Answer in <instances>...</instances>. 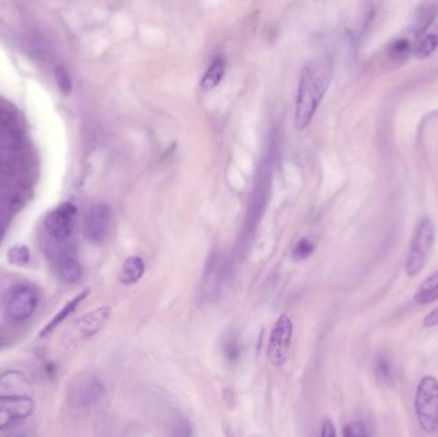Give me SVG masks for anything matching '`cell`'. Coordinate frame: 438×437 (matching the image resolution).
<instances>
[{"label":"cell","mask_w":438,"mask_h":437,"mask_svg":"<svg viewBox=\"0 0 438 437\" xmlns=\"http://www.w3.org/2000/svg\"><path fill=\"white\" fill-rule=\"evenodd\" d=\"M435 240H436V228L432 219H421L416 225V231L410 242L408 258L405 263V272L408 276L414 277L425 267Z\"/></svg>","instance_id":"2"},{"label":"cell","mask_w":438,"mask_h":437,"mask_svg":"<svg viewBox=\"0 0 438 437\" xmlns=\"http://www.w3.org/2000/svg\"><path fill=\"white\" fill-rule=\"evenodd\" d=\"M144 273V261L140 256H129L122 267L121 282L125 285H134L143 279Z\"/></svg>","instance_id":"13"},{"label":"cell","mask_w":438,"mask_h":437,"mask_svg":"<svg viewBox=\"0 0 438 437\" xmlns=\"http://www.w3.org/2000/svg\"><path fill=\"white\" fill-rule=\"evenodd\" d=\"M34 389L30 380L20 370H10L0 376V403L31 398Z\"/></svg>","instance_id":"8"},{"label":"cell","mask_w":438,"mask_h":437,"mask_svg":"<svg viewBox=\"0 0 438 437\" xmlns=\"http://www.w3.org/2000/svg\"><path fill=\"white\" fill-rule=\"evenodd\" d=\"M225 75H226V61L222 57H217L212 62L211 67L206 69V72L200 81L202 90L204 92L214 90L219 83H222Z\"/></svg>","instance_id":"11"},{"label":"cell","mask_w":438,"mask_h":437,"mask_svg":"<svg viewBox=\"0 0 438 437\" xmlns=\"http://www.w3.org/2000/svg\"><path fill=\"white\" fill-rule=\"evenodd\" d=\"M322 435L327 437L336 436V431H334V426H333L332 421H330V419L325 421V424H323Z\"/></svg>","instance_id":"23"},{"label":"cell","mask_w":438,"mask_h":437,"mask_svg":"<svg viewBox=\"0 0 438 437\" xmlns=\"http://www.w3.org/2000/svg\"><path fill=\"white\" fill-rule=\"evenodd\" d=\"M112 221L111 208L104 203L92 205L85 218V236L91 242H103L108 235Z\"/></svg>","instance_id":"6"},{"label":"cell","mask_w":438,"mask_h":437,"mask_svg":"<svg viewBox=\"0 0 438 437\" xmlns=\"http://www.w3.org/2000/svg\"><path fill=\"white\" fill-rule=\"evenodd\" d=\"M416 413L418 422L427 433L438 429V381L425 376L416 389Z\"/></svg>","instance_id":"3"},{"label":"cell","mask_w":438,"mask_h":437,"mask_svg":"<svg viewBox=\"0 0 438 437\" xmlns=\"http://www.w3.org/2000/svg\"><path fill=\"white\" fill-rule=\"evenodd\" d=\"M38 293L34 287H18L8 302L7 314L15 322L29 319L38 305Z\"/></svg>","instance_id":"7"},{"label":"cell","mask_w":438,"mask_h":437,"mask_svg":"<svg viewBox=\"0 0 438 437\" xmlns=\"http://www.w3.org/2000/svg\"><path fill=\"white\" fill-rule=\"evenodd\" d=\"M292 332L294 324L291 318L288 314H282L273 326L268 345V356L274 366H282L288 361Z\"/></svg>","instance_id":"4"},{"label":"cell","mask_w":438,"mask_h":437,"mask_svg":"<svg viewBox=\"0 0 438 437\" xmlns=\"http://www.w3.org/2000/svg\"><path fill=\"white\" fill-rule=\"evenodd\" d=\"M409 53H410V44L407 40L395 41L390 48V57L393 61H402L408 57Z\"/></svg>","instance_id":"20"},{"label":"cell","mask_w":438,"mask_h":437,"mask_svg":"<svg viewBox=\"0 0 438 437\" xmlns=\"http://www.w3.org/2000/svg\"><path fill=\"white\" fill-rule=\"evenodd\" d=\"M30 259V250L23 245H15L8 251V261L15 265H26Z\"/></svg>","instance_id":"17"},{"label":"cell","mask_w":438,"mask_h":437,"mask_svg":"<svg viewBox=\"0 0 438 437\" xmlns=\"http://www.w3.org/2000/svg\"><path fill=\"white\" fill-rule=\"evenodd\" d=\"M77 207L71 202L58 205L54 211L46 216V231L53 236L57 242H66L72 235L75 227Z\"/></svg>","instance_id":"5"},{"label":"cell","mask_w":438,"mask_h":437,"mask_svg":"<svg viewBox=\"0 0 438 437\" xmlns=\"http://www.w3.org/2000/svg\"><path fill=\"white\" fill-rule=\"evenodd\" d=\"M89 293H90V290L86 289V290H83V293L76 295L75 298H73L72 300H69V302L62 308V310H59V312L55 314L53 319H52L49 324H46L45 327H44V330L40 332V336L44 338L46 335H49L50 332H53L55 327H58L66 318H69V314H72V313L75 312L76 308L87 298Z\"/></svg>","instance_id":"12"},{"label":"cell","mask_w":438,"mask_h":437,"mask_svg":"<svg viewBox=\"0 0 438 437\" xmlns=\"http://www.w3.org/2000/svg\"><path fill=\"white\" fill-rule=\"evenodd\" d=\"M414 300L419 305H427L438 300V271L435 272L416 290Z\"/></svg>","instance_id":"14"},{"label":"cell","mask_w":438,"mask_h":437,"mask_svg":"<svg viewBox=\"0 0 438 437\" xmlns=\"http://www.w3.org/2000/svg\"><path fill=\"white\" fill-rule=\"evenodd\" d=\"M313 251H314V244L310 242L309 239L302 237L295 245L291 256H292L295 262H302V261L308 259L313 254Z\"/></svg>","instance_id":"16"},{"label":"cell","mask_w":438,"mask_h":437,"mask_svg":"<svg viewBox=\"0 0 438 437\" xmlns=\"http://www.w3.org/2000/svg\"><path fill=\"white\" fill-rule=\"evenodd\" d=\"M438 46V38L436 35H428L419 43V46L416 48V55L418 58L423 60L430 57Z\"/></svg>","instance_id":"18"},{"label":"cell","mask_w":438,"mask_h":437,"mask_svg":"<svg viewBox=\"0 0 438 437\" xmlns=\"http://www.w3.org/2000/svg\"><path fill=\"white\" fill-rule=\"evenodd\" d=\"M59 275L64 282L75 284L83 276V267L73 256H64L59 263Z\"/></svg>","instance_id":"15"},{"label":"cell","mask_w":438,"mask_h":437,"mask_svg":"<svg viewBox=\"0 0 438 437\" xmlns=\"http://www.w3.org/2000/svg\"><path fill=\"white\" fill-rule=\"evenodd\" d=\"M111 314H112V310L108 305L89 312L87 314L81 317V319L78 321V330L85 336L95 335L108 322Z\"/></svg>","instance_id":"10"},{"label":"cell","mask_w":438,"mask_h":437,"mask_svg":"<svg viewBox=\"0 0 438 437\" xmlns=\"http://www.w3.org/2000/svg\"><path fill=\"white\" fill-rule=\"evenodd\" d=\"M438 324V307L432 310L431 313H428L427 317L424 318V327H435Z\"/></svg>","instance_id":"22"},{"label":"cell","mask_w":438,"mask_h":437,"mask_svg":"<svg viewBox=\"0 0 438 437\" xmlns=\"http://www.w3.org/2000/svg\"><path fill=\"white\" fill-rule=\"evenodd\" d=\"M55 81L57 85L59 88V90L64 94V95H69L71 90H72V81H71V77L67 72V69L63 67V66H57L55 67Z\"/></svg>","instance_id":"19"},{"label":"cell","mask_w":438,"mask_h":437,"mask_svg":"<svg viewBox=\"0 0 438 437\" xmlns=\"http://www.w3.org/2000/svg\"><path fill=\"white\" fill-rule=\"evenodd\" d=\"M34 410V401L31 398L8 400L0 407V429H6L18 419L26 418Z\"/></svg>","instance_id":"9"},{"label":"cell","mask_w":438,"mask_h":437,"mask_svg":"<svg viewBox=\"0 0 438 437\" xmlns=\"http://www.w3.org/2000/svg\"><path fill=\"white\" fill-rule=\"evenodd\" d=\"M344 435L348 437L368 436V430L362 422L350 423L344 429Z\"/></svg>","instance_id":"21"},{"label":"cell","mask_w":438,"mask_h":437,"mask_svg":"<svg viewBox=\"0 0 438 437\" xmlns=\"http://www.w3.org/2000/svg\"><path fill=\"white\" fill-rule=\"evenodd\" d=\"M330 83L331 68L327 63L310 62L302 68L295 108V126L299 131L309 126Z\"/></svg>","instance_id":"1"}]
</instances>
